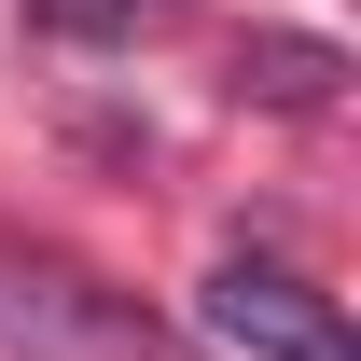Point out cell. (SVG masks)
Segmentation results:
<instances>
[{
  "mask_svg": "<svg viewBox=\"0 0 361 361\" xmlns=\"http://www.w3.org/2000/svg\"><path fill=\"white\" fill-rule=\"evenodd\" d=\"M195 334H209L223 361H361V348H348V319H334V292H306V278H292V264H264V250L209 264Z\"/></svg>",
  "mask_w": 361,
  "mask_h": 361,
  "instance_id": "cell-2",
  "label": "cell"
},
{
  "mask_svg": "<svg viewBox=\"0 0 361 361\" xmlns=\"http://www.w3.org/2000/svg\"><path fill=\"white\" fill-rule=\"evenodd\" d=\"M0 348L14 361H167V334L126 292H97L84 264H14L0 250Z\"/></svg>",
  "mask_w": 361,
  "mask_h": 361,
  "instance_id": "cell-1",
  "label": "cell"
},
{
  "mask_svg": "<svg viewBox=\"0 0 361 361\" xmlns=\"http://www.w3.org/2000/svg\"><path fill=\"white\" fill-rule=\"evenodd\" d=\"M42 28H70V42H126V28H153V14H180V0H28Z\"/></svg>",
  "mask_w": 361,
  "mask_h": 361,
  "instance_id": "cell-3",
  "label": "cell"
},
{
  "mask_svg": "<svg viewBox=\"0 0 361 361\" xmlns=\"http://www.w3.org/2000/svg\"><path fill=\"white\" fill-rule=\"evenodd\" d=\"M250 84L292 97V111H319V97H334V56H319V42H264V56H250Z\"/></svg>",
  "mask_w": 361,
  "mask_h": 361,
  "instance_id": "cell-4",
  "label": "cell"
}]
</instances>
